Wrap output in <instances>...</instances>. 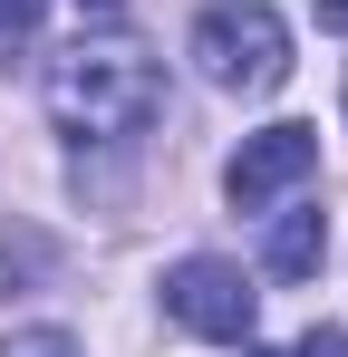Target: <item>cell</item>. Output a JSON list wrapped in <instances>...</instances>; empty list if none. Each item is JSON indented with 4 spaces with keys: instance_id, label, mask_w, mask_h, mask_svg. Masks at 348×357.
Instances as JSON below:
<instances>
[{
    "instance_id": "1",
    "label": "cell",
    "mask_w": 348,
    "mask_h": 357,
    "mask_svg": "<svg viewBox=\"0 0 348 357\" xmlns=\"http://www.w3.org/2000/svg\"><path fill=\"white\" fill-rule=\"evenodd\" d=\"M49 116L78 135V145H126L165 116V68L126 39H78L68 59H49Z\"/></svg>"
},
{
    "instance_id": "2",
    "label": "cell",
    "mask_w": 348,
    "mask_h": 357,
    "mask_svg": "<svg viewBox=\"0 0 348 357\" xmlns=\"http://www.w3.org/2000/svg\"><path fill=\"white\" fill-rule=\"evenodd\" d=\"M194 68L232 87V97H271L290 77V29L271 0H213L203 20H194Z\"/></svg>"
},
{
    "instance_id": "3",
    "label": "cell",
    "mask_w": 348,
    "mask_h": 357,
    "mask_svg": "<svg viewBox=\"0 0 348 357\" xmlns=\"http://www.w3.org/2000/svg\"><path fill=\"white\" fill-rule=\"evenodd\" d=\"M165 309L194 328V338H223V348H242V338H252V319H261V290H252L232 261L194 251V261H174V271H165Z\"/></svg>"
},
{
    "instance_id": "4",
    "label": "cell",
    "mask_w": 348,
    "mask_h": 357,
    "mask_svg": "<svg viewBox=\"0 0 348 357\" xmlns=\"http://www.w3.org/2000/svg\"><path fill=\"white\" fill-rule=\"evenodd\" d=\"M310 174H319V126H261L223 165V193H232V213H271L290 183H310Z\"/></svg>"
},
{
    "instance_id": "5",
    "label": "cell",
    "mask_w": 348,
    "mask_h": 357,
    "mask_svg": "<svg viewBox=\"0 0 348 357\" xmlns=\"http://www.w3.org/2000/svg\"><path fill=\"white\" fill-rule=\"evenodd\" d=\"M319 261H329V213H310V203H300V213H271L261 271H271V280H310Z\"/></svg>"
},
{
    "instance_id": "6",
    "label": "cell",
    "mask_w": 348,
    "mask_h": 357,
    "mask_svg": "<svg viewBox=\"0 0 348 357\" xmlns=\"http://www.w3.org/2000/svg\"><path fill=\"white\" fill-rule=\"evenodd\" d=\"M0 357H78V338H68V328H10Z\"/></svg>"
},
{
    "instance_id": "7",
    "label": "cell",
    "mask_w": 348,
    "mask_h": 357,
    "mask_svg": "<svg viewBox=\"0 0 348 357\" xmlns=\"http://www.w3.org/2000/svg\"><path fill=\"white\" fill-rule=\"evenodd\" d=\"M39 29V0H0V39H29Z\"/></svg>"
},
{
    "instance_id": "8",
    "label": "cell",
    "mask_w": 348,
    "mask_h": 357,
    "mask_svg": "<svg viewBox=\"0 0 348 357\" xmlns=\"http://www.w3.org/2000/svg\"><path fill=\"white\" fill-rule=\"evenodd\" d=\"M290 357H348V328H310V338H300Z\"/></svg>"
},
{
    "instance_id": "9",
    "label": "cell",
    "mask_w": 348,
    "mask_h": 357,
    "mask_svg": "<svg viewBox=\"0 0 348 357\" xmlns=\"http://www.w3.org/2000/svg\"><path fill=\"white\" fill-rule=\"evenodd\" d=\"M319 29H348V0H319Z\"/></svg>"
},
{
    "instance_id": "10",
    "label": "cell",
    "mask_w": 348,
    "mask_h": 357,
    "mask_svg": "<svg viewBox=\"0 0 348 357\" xmlns=\"http://www.w3.org/2000/svg\"><path fill=\"white\" fill-rule=\"evenodd\" d=\"M78 10H97V20H116V10H126V0H78Z\"/></svg>"
},
{
    "instance_id": "11",
    "label": "cell",
    "mask_w": 348,
    "mask_h": 357,
    "mask_svg": "<svg viewBox=\"0 0 348 357\" xmlns=\"http://www.w3.org/2000/svg\"><path fill=\"white\" fill-rule=\"evenodd\" d=\"M242 357H281V348H252V338H242Z\"/></svg>"
}]
</instances>
